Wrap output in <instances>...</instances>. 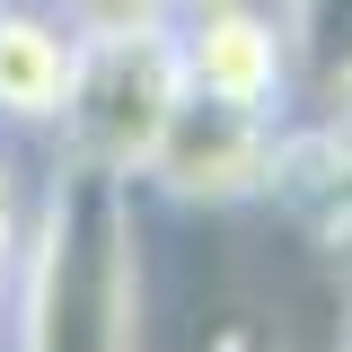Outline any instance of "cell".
<instances>
[{"label":"cell","mask_w":352,"mask_h":352,"mask_svg":"<svg viewBox=\"0 0 352 352\" xmlns=\"http://www.w3.org/2000/svg\"><path fill=\"white\" fill-rule=\"evenodd\" d=\"M9 326L18 352H141V185L80 159L36 176Z\"/></svg>","instance_id":"obj_1"},{"label":"cell","mask_w":352,"mask_h":352,"mask_svg":"<svg viewBox=\"0 0 352 352\" xmlns=\"http://www.w3.org/2000/svg\"><path fill=\"white\" fill-rule=\"evenodd\" d=\"M27 212H36L27 150L0 141V335H9V291H18V256H27Z\"/></svg>","instance_id":"obj_7"},{"label":"cell","mask_w":352,"mask_h":352,"mask_svg":"<svg viewBox=\"0 0 352 352\" xmlns=\"http://www.w3.org/2000/svg\"><path fill=\"white\" fill-rule=\"evenodd\" d=\"M203 9H247V0H176V18H203Z\"/></svg>","instance_id":"obj_9"},{"label":"cell","mask_w":352,"mask_h":352,"mask_svg":"<svg viewBox=\"0 0 352 352\" xmlns=\"http://www.w3.org/2000/svg\"><path fill=\"white\" fill-rule=\"evenodd\" d=\"M80 80V27L53 0H0V141L62 132Z\"/></svg>","instance_id":"obj_5"},{"label":"cell","mask_w":352,"mask_h":352,"mask_svg":"<svg viewBox=\"0 0 352 352\" xmlns=\"http://www.w3.org/2000/svg\"><path fill=\"white\" fill-rule=\"evenodd\" d=\"M176 71L194 106H229V115H273L291 124V62H282V27L273 9H203V18H176Z\"/></svg>","instance_id":"obj_4"},{"label":"cell","mask_w":352,"mask_h":352,"mask_svg":"<svg viewBox=\"0 0 352 352\" xmlns=\"http://www.w3.org/2000/svg\"><path fill=\"white\" fill-rule=\"evenodd\" d=\"M282 141H291V124H273V115H229V106L185 97L141 185H159L176 203H212V212L220 203H256L282 176Z\"/></svg>","instance_id":"obj_3"},{"label":"cell","mask_w":352,"mask_h":352,"mask_svg":"<svg viewBox=\"0 0 352 352\" xmlns=\"http://www.w3.org/2000/svg\"><path fill=\"white\" fill-rule=\"evenodd\" d=\"M53 9H62L88 44L97 36H159V27H176V0H53Z\"/></svg>","instance_id":"obj_8"},{"label":"cell","mask_w":352,"mask_h":352,"mask_svg":"<svg viewBox=\"0 0 352 352\" xmlns=\"http://www.w3.org/2000/svg\"><path fill=\"white\" fill-rule=\"evenodd\" d=\"M176 106H185V71H176V27L159 36H80V80H71V106H62V159L80 168H106L141 185L159 141H168Z\"/></svg>","instance_id":"obj_2"},{"label":"cell","mask_w":352,"mask_h":352,"mask_svg":"<svg viewBox=\"0 0 352 352\" xmlns=\"http://www.w3.org/2000/svg\"><path fill=\"white\" fill-rule=\"evenodd\" d=\"M291 62V124L352 132V0H264Z\"/></svg>","instance_id":"obj_6"}]
</instances>
